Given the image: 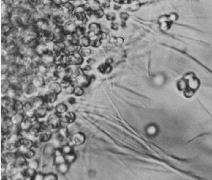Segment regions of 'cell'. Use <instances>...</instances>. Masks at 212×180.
Segmentation results:
<instances>
[{
	"label": "cell",
	"mask_w": 212,
	"mask_h": 180,
	"mask_svg": "<svg viewBox=\"0 0 212 180\" xmlns=\"http://www.w3.org/2000/svg\"><path fill=\"white\" fill-rule=\"evenodd\" d=\"M75 33L76 34L78 35V36L80 37L85 36L86 34V29L85 28H84V27L77 26V29H76V31H75Z\"/></svg>",
	"instance_id": "cell-35"
},
{
	"label": "cell",
	"mask_w": 212,
	"mask_h": 180,
	"mask_svg": "<svg viewBox=\"0 0 212 180\" xmlns=\"http://www.w3.org/2000/svg\"><path fill=\"white\" fill-rule=\"evenodd\" d=\"M116 3H118V4H122V3L124 2V0H113Z\"/></svg>",
	"instance_id": "cell-58"
},
{
	"label": "cell",
	"mask_w": 212,
	"mask_h": 180,
	"mask_svg": "<svg viewBox=\"0 0 212 180\" xmlns=\"http://www.w3.org/2000/svg\"><path fill=\"white\" fill-rule=\"evenodd\" d=\"M61 150L62 153H63L64 155H67V154H69L71 153H73V148H72V146L69 145H65L63 147L61 148Z\"/></svg>",
	"instance_id": "cell-34"
},
{
	"label": "cell",
	"mask_w": 212,
	"mask_h": 180,
	"mask_svg": "<svg viewBox=\"0 0 212 180\" xmlns=\"http://www.w3.org/2000/svg\"><path fill=\"white\" fill-rule=\"evenodd\" d=\"M18 180H25V179H18Z\"/></svg>",
	"instance_id": "cell-61"
},
{
	"label": "cell",
	"mask_w": 212,
	"mask_h": 180,
	"mask_svg": "<svg viewBox=\"0 0 212 180\" xmlns=\"http://www.w3.org/2000/svg\"><path fill=\"white\" fill-rule=\"evenodd\" d=\"M85 7H84L83 4H82V5L75 7V10H74L72 14L75 15V14H79V13H85Z\"/></svg>",
	"instance_id": "cell-39"
},
{
	"label": "cell",
	"mask_w": 212,
	"mask_h": 180,
	"mask_svg": "<svg viewBox=\"0 0 212 180\" xmlns=\"http://www.w3.org/2000/svg\"><path fill=\"white\" fill-rule=\"evenodd\" d=\"M98 71L100 72V73L103 74V75H106V74L110 73L111 70H112V67H111L110 65H108L107 63H103L101 64L100 66L97 68Z\"/></svg>",
	"instance_id": "cell-16"
},
{
	"label": "cell",
	"mask_w": 212,
	"mask_h": 180,
	"mask_svg": "<svg viewBox=\"0 0 212 180\" xmlns=\"http://www.w3.org/2000/svg\"><path fill=\"white\" fill-rule=\"evenodd\" d=\"M70 1H76V0H70Z\"/></svg>",
	"instance_id": "cell-62"
},
{
	"label": "cell",
	"mask_w": 212,
	"mask_h": 180,
	"mask_svg": "<svg viewBox=\"0 0 212 180\" xmlns=\"http://www.w3.org/2000/svg\"><path fill=\"white\" fill-rule=\"evenodd\" d=\"M68 101H69V103L70 104H74L76 103L75 98H69Z\"/></svg>",
	"instance_id": "cell-53"
},
{
	"label": "cell",
	"mask_w": 212,
	"mask_h": 180,
	"mask_svg": "<svg viewBox=\"0 0 212 180\" xmlns=\"http://www.w3.org/2000/svg\"><path fill=\"white\" fill-rule=\"evenodd\" d=\"M69 65H79L83 62V57L80 54L79 51H75L74 53L68 55Z\"/></svg>",
	"instance_id": "cell-3"
},
{
	"label": "cell",
	"mask_w": 212,
	"mask_h": 180,
	"mask_svg": "<svg viewBox=\"0 0 212 180\" xmlns=\"http://www.w3.org/2000/svg\"><path fill=\"white\" fill-rule=\"evenodd\" d=\"M56 113L58 114H64L67 111V107L64 104H59L56 107Z\"/></svg>",
	"instance_id": "cell-28"
},
{
	"label": "cell",
	"mask_w": 212,
	"mask_h": 180,
	"mask_svg": "<svg viewBox=\"0 0 212 180\" xmlns=\"http://www.w3.org/2000/svg\"><path fill=\"white\" fill-rule=\"evenodd\" d=\"M106 18L109 21H113L116 19V15L113 12H110L106 15Z\"/></svg>",
	"instance_id": "cell-46"
},
{
	"label": "cell",
	"mask_w": 212,
	"mask_h": 180,
	"mask_svg": "<svg viewBox=\"0 0 212 180\" xmlns=\"http://www.w3.org/2000/svg\"><path fill=\"white\" fill-rule=\"evenodd\" d=\"M89 30H90V31L95 33L97 36H99L100 33L102 32L100 26L97 23H90V24L89 25Z\"/></svg>",
	"instance_id": "cell-19"
},
{
	"label": "cell",
	"mask_w": 212,
	"mask_h": 180,
	"mask_svg": "<svg viewBox=\"0 0 212 180\" xmlns=\"http://www.w3.org/2000/svg\"><path fill=\"white\" fill-rule=\"evenodd\" d=\"M120 8H121L120 5H117V4L114 5V9L116 10H118V9H120Z\"/></svg>",
	"instance_id": "cell-60"
},
{
	"label": "cell",
	"mask_w": 212,
	"mask_h": 180,
	"mask_svg": "<svg viewBox=\"0 0 212 180\" xmlns=\"http://www.w3.org/2000/svg\"><path fill=\"white\" fill-rule=\"evenodd\" d=\"M116 38H115V37H110V43H116Z\"/></svg>",
	"instance_id": "cell-55"
},
{
	"label": "cell",
	"mask_w": 212,
	"mask_h": 180,
	"mask_svg": "<svg viewBox=\"0 0 212 180\" xmlns=\"http://www.w3.org/2000/svg\"><path fill=\"white\" fill-rule=\"evenodd\" d=\"M1 180H12V178L10 177V176H7V175H6V176H4L2 177V179Z\"/></svg>",
	"instance_id": "cell-56"
},
{
	"label": "cell",
	"mask_w": 212,
	"mask_h": 180,
	"mask_svg": "<svg viewBox=\"0 0 212 180\" xmlns=\"http://www.w3.org/2000/svg\"><path fill=\"white\" fill-rule=\"evenodd\" d=\"M26 159H27L24 156H23V155L17 156V158L15 161V166H17V167H22V166H24L25 165H28Z\"/></svg>",
	"instance_id": "cell-13"
},
{
	"label": "cell",
	"mask_w": 212,
	"mask_h": 180,
	"mask_svg": "<svg viewBox=\"0 0 212 180\" xmlns=\"http://www.w3.org/2000/svg\"><path fill=\"white\" fill-rule=\"evenodd\" d=\"M44 177L45 175L41 174V173H36L32 180H43Z\"/></svg>",
	"instance_id": "cell-45"
},
{
	"label": "cell",
	"mask_w": 212,
	"mask_h": 180,
	"mask_svg": "<svg viewBox=\"0 0 212 180\" xmlns=\"http://www.w3.org/2000/svg\"><path fill=\"white\" fill-rule=\"evenodd\" d=\"M62 123V120L58 114H53L49 116L47 120V124L50 128L56 129L60 127Z\"/></svg>",
	"instance_id": "cell-2"
},
{
	"label": "cell",
	"mask_w": 212,
	"mask_h": 180,
	"mask_svg": "<svg viewBox=\"0 0 212 180\" xmlns=\"http://www.w3.org/2000/svg\"><path fill=\"white\" fill-rule=\"evenodd\" d=\"M85 141V136L83 133L81 132H77L72 136V142L75 145H80L83 144Z\"/></svg>",
	"instance_id": "cell-7"
},
{
	"label": "cell",
	"mask_w": 212,
	"mask_h": 180,
	"mask_svg": "<svg viewBox=\"0 0 212 180\" xmlns=\"http://www.w3.org/2000/svg\"><path fill=\"white\" fill-rule=\"evenodd\" d=\"M17 158V155L14 154H7L4 156L3 160H4L5 164H12V163L15 161V159Z\"/></svg>",
	"instance_id": "cell-22"
},
{
	"label": "cell",
	"mask_w": 212,
	"mask_h": 180,
	"mask_svg": "<svg viewBox=\"0 0 212 180\" xmlns=\"http://www.w3.org/2000/svg\"><path fill=\"white\" fill-rule=\"evenodd\" d=\"M102 43V40L100 39V38H95L94 39L91 40V45L90 46H93V47H99Z\"/></svg>",
	"instance_id": "cell-38"
},
{
	"label": "cell",
	"mask_w": 212,
	"mask_h": 180,
	"mask_svg": "<svg viewBox=\"0 0 212 180\" xmlns=\"http://www.w3.org/2000/svg\"><path fill=\"white\" fill-rule=\"evenodd\" d=\"M76 82L77 83L78 86L82 87H87L91 82V77L82 73L76 78Z\"/></svg>",
	"instance_id": "cell-5"
},
{
	"label": "cell",
	"mask_w": 212,
	"mask_h": 180,
	"mask_svg": "<svg viewBox=\"0 0 212 180\" xmlns=\"http://www.w3.org/2000/svg\"><path fill=\"white\" fill-rule=\"evenodd\" d=\"M47 112H48V109L45 106H43V107L35 109L34 112V115L37 118H43L46 115Z\"/></svg>",
	"instance_id": "cell-11"
},
{
	"label": "cell",
	"mask_w": 212,
	"mask_h": 180,
	"mask_svg": "<svg viewBox=\"0 0 212 180\" xmlns=\"http://www.w3.org/2000/svg\"><path fill=\"white\" fill-rule=\"evenodd\" d=\"M28 168H31L33 169H37L38 167V161L37 160H32L28 163Z\"/></svg>",
	"instance_id": "cell-41"
},
{
	"label": "cell",
	"mask_w": 212,
	"mask_h": 180,
	"mask_svg": "<svg viewBox=\"0 0 212 180\" xmlns=\"http://www.w3.org/2000/svg\"><path fill=\"white\" fill-rule=\"evenodd\" d=\"M38 137H39V140L40 141H42V142H46V141L49 140L50 139L51 134H50V132H48V131L47 130H45V131H43L40 134H39Z\"/></svg>",
	"instance_id": "cell-24"
},
{
	"label": "cell",
	"mask_w": 212,
	"mask_h": 180,
	"mask_svg": "<svg viewBox=\"0 0 212 180\" xmlns=\"http://www.w3.org/2000/svg\"><path fill=\"white\" fill-rule=\"evenodd\" d=\"M129 14L128 13H126L125 12H121V14H120V18H121V19L122 20V21H126V20L129 18Z\"/></svg>",
	"instance_id": "cell-49"
},
{
	"label": "cell",
	"mask_w": 212,
	"mask_h": 180,
	"mask_svg": "<svg viewBox=\"0 0 212 180\" xmlns=\"http://www.w3.org/2000/svg\"><path fill=\"white\" fill-rule=\"evenodd\" d=\"M43 180H57V176L53 174H48L45 175L44 179Z\"/></svg>",
	"instance_id": "cell-44"
},
{
	"label": "cell",
	"mask_w": 212,
	"mask_h": 180,
	"mask_svg": "<svg viewBox=\"0 0 212 180\" xmlns=\"http://www.w3.org/2000/svg\"><path fill=\"white\" fill-rule=\"evenodd\" d=\"M74 94L77 96H80L82 94L84 93V90L83 87H80V86H76L75 87V90H74Z\"/></svg>",
	"instance_id": "cell-40"
},
{
	"label": "cell",
	"mask_w": 212,
	"mask_h": 180,
	"mask_svg": "<svg viewBox=\"0 0 212 180\" xmlns=\"http://www.w3.org/2000/svg\"><path fill=\"white\" fill-rule=\"evenodd\" d=\"M59 134L61 137V138H63V137H64L67 136V130L65 128H63V127H62V128H61L59 130Z\"/></svg>",
	"instance_id": "cell-48"
},
{
	"label": "cell",
	"mask_w": 212,
	"mask_h": 180,
	"mask_svg": "<svg viewBox=\"0 0 212 180\" xmlns=\"http://www.w3.org/2000/svg\"><path fill=\"white\" fill-rule=\"evenodd\" d=\"M67 2H69V0H61V3L62 4H64L66 3Z\"/></svg>",
	"instance_id": "cell-59"
},
{
	"label": "cell",
	"mask_w": 212,
	"mask_h": 180,
	"mask_svg": "<svg viewBox=\"0 0 212 180\" xmlns=\"http://www.w3.org/2000/svg\"><path fill=\"white\" fill-rule=\"evenodd\" d=\"M32 104H33V107H35L36 109L39 108V107H43L45 104V101L43 99V97H35L32 101Z\"/></svg>",
	"instance_id": "cell-20"
},
{
	"label": "cell",
	"mask_w": 212,
	"mask_h": 180,
	"mask_svg": "<svg viewBox=\"0 0 212 180\" xmlns=\"http://www.w3.org/2000/svg\"><path fill=\"white\" fill-rule=\"evenodd\" d=\"M60 85H61V86L62 88L66 89L72 85V82H71L69 78H64V79H63V80H62V81L60 82Z\"/></svg>",
	"instance_id": "cell-36"
},
{
	"label": "cell",
	"mask_w": 212,
	"mask_h": 180,
	"mask_svg": "<svg viewBox=\"0 0 212 180\" xmlns=\"http://www.w3.org/2000/svg\"><path fill=\"white\" fill-rule=\"evenodd\" d=\"M25 119L24 115L23 114L20 113V112H18L17 114H15L14 116L12 118V122L16 125H20V124L23 122V120Z\"/></svg>",
	"instance_id": "cell-17"
},
{
	"label": "cell",
	"mask_w": 212,
	"mask_h": 180,
	"mask_svg": "<svg viewBox=\"0 0 212 180\" xmlns=\"http://www.w3.org/2000/svg\"><path fill=\"white\" fill-rule=\"evenodd\" d=\"M80 45L83 47H88L91 45V39L87 36L81 37L80 39Z\"/></svg>",
	"instance_id": "cell-25"
},
{
	"label": "cell",
	"mask_w": 212,
	"mask_h": 180,
	"mask_svg": "<svg viewBox=\"0 0 212 180\" xmlns=\"http://www.w3.org/2000/svg\"><path fill=\"white\" fill-rule=\"evenodd\" d=\"M62 87L61 86L60 83H58L56 82H51L49 85V90L50 92H53L56 94H59L61 92Z\"/></svg>",
	"instance_id": "cell-14"
},
{
	"label": "cell",
	"mask_w": 212,
	"mask_h": 180,
	"mask_svg": "<svg viewBox=\"0 0 212 180\" xmlns=\"http://www.w3.org/2000/svg\"><path fill=\"white\" fill-rule=\"evenodd\" d=\"M111 28H112L113 30L117 31L119 28V24L118 23H116V22H113V23H112V24H111Z\"/></svg>",
	"instance_id": "cell-52"
},
{
	"label": "cell",
	"mask_w": 212,
	"mask_h": 180,
	"mask_svg": "<svg viewBox=\"0 0 212 180\" xmlns=\"http://www.w3.org/2000/svg\"><path fill=\"white\" fill-rule=\"evenodd\" d=\"M104 15V10L102 7L94 11V16L97 18H102Z\"/></svg>",
	"instance_id": "cell-42"
},
{
	"label": "cell",
	"mask_w": 212,
	"mask_h": 180,
	"mask_svg": "<svg viewBox=\"0 0 212 180\" xmlns=\"http://www.w3.org/2000/svg\"><path fill=\"white\" fill-rule=\"evenodd\" d=\"M23 156H24L27 159H31L34 157L35 152H34V151H33V150L28 149V150H27V151H25V152L24 153V154H23Z\"/></svg>",
	"instance_id": "cell-37"
},
{
	"label": "cell",
	"mask_w": 212,
	"mask_h": 180,
	"mask_svg": "<svg viewBox=\"0 0 212 180\" xmlns=\"http://www.w3.org/2000/svg\"><path fill=\"white\" fill-rule=\"evenodd\" d=\"M61 7H62V8L64 10L69 11L72 13L73 12L74 10H75V6H74L73 4L71 2H67L64 4H62Z\"/></svg>",
	"instance_id": "cell-33"
},
{
	"label": "cell",
	"mask_w": 212,
	"mask_h": 180,
	"mask_svg": "<svg viewBox=\"0 0 212 180\" xmlns=\"http://www.w3.org/2000/svg\"><path fill=\"white\" fill-rule=\"evenodd\" d=\"M35 174H36L35 170L31 169V168H28V169L24 170L23 172V176H24V177L30 179H33V178L34 177Z\"/></svg>",
	"instance_id": "cell-21"
},
{
	"label": "cell",
	"mask_w": 212,
	"mask_h": 180,
	"mask_svg": "<svg viewBox=\"0 0 212 180\" xmlns=\"http://www.w3.org/2000/svg\"><path fill=\"white\" fill-rule=\"evenodd\" d=\"M57 98V94H56L53 92L49 91L48 93L45 94L43 96V99L45 101V103L46 104H53L54 103Z\"/></svg>",
	"instance_id": "cell-10"
},
{
	"label": "cell",
	"mask_w": 212,
	"mask_h": 180,
	"mask_svg": "<svg viewBox=\"0 0 212 180\" xmlns=\"http://www.w3.org/2000/svg\"><path fill=\"white\" fill-rule=\"evenodd\" d=\"M13 107H14V109L16 110L17 112H20L21 111L23 110V108H24V104L22 103V102L19 100H15Z\"/></svg>",
	"instance_id": "cell-32"
},
{
	"label": "cell",
	"mask_w": 212,
	"mask_h": 180,
	"mask_svg": "<svg viewBox=\"0 0 212 180\" xmlns=\"http://www.w3.org/2000/svg\"><path fill=\"white\" fill-rule=\"evenodd\" d=\"M128 4L129 9L132 11L137 10L140 7V4L137 0H128Z\"/></svg>",
	"instance_id": "cell-23"
},
{
	"label": "cell",
	"mask_w": 212,
	"mask_h": 180,
	"mask_svg": "<svg viewBox=\"0 0 212 180\" xmlns=\"http://www.w3.org/2000/svg\"><path fill=\"white\" fill-rule=\"evenodd\" d=\"M41 63L48 68L54 66L56 63V57L54 51L53 50H48L45 54L41 56Z\"/></svg>",
	"instance_id": "cell-1"
},
{
	"label": "cell",
	"mask_w": 212,
	"mask_h": 180,
	"mask_svg": "<svg viewBox=\"0 0 212 180\" xmlns=\"http://www.w3.org/2000/svg\"><path fill=\"white\" fill-rule=\"evenodd\" d=\"M35 26L38 28L39 31H45L47 30H49V22L47 21L45 18H40L38 21L35 22Z\"/></svg>",
	"instance_id": "cell-6"
},
{
	"label": "cell",
	"mask_w": 212,
	"mask_h": 180,
	"mask_svg": "<svg viewBox=\"0 0 212 180\" xmlns=\"http://www.w3.org/2000/svg\"><path fill=\"white\" fill-rule=\"evenodd\" d=\"M77 25L75 24V21H67L65 22L64 25L62 28H63V31L64 34H72V33H75L76 29H77Z\"/></svg>",
	"instance_id": "cell-4"
},
{
	"label": "cell",
	"mask_w": 212,
	"mask_h": 180,
	"mask_svg": "<svg viewBox=\"0 0 212 180\" xmlns=\"http://www.w3.org/2000/svg\"><path fill=\"white\" fill-rule=\"evenodd\" d=\"M95 60H94L93 58H90L87 60V64H88V65H91V64L95 63Z\"/></svg>",
	"instance_id": "cell-54"
},
{
	"label": "cell",
	"mask_w": 212,
	"mask_h": 180,
	"mask_svg": "<svg viewBox=\"0 0 212 180\" xmlns=\"http://www.w3.org/2000/svg\"><path fill=\"white\" fill-rule=\"evenodd\" d=\"M99 38H100L101 40H105L106 38H107V34L106 33H105V32H101V33H100V35H99Z\"/></svg>",
	"instance_id": "cell-51"
},
{
	"label": "cell",
	"mask_w": 212,
	"mask_h": 180,
	"mask_svg": "<svg viewBox=\"0 0 212 180\" xmlns=\"http://www.w3.org/2000/svg\"><path fill=\"white\" fill-rule=\"evenodd\" d=\"M105 63L108 64V65H110L111 63H113V59H112V58H108V59H107V60H106Z\"/></svg>",
	"instance_id": "cell-57"
},
{
	"label": "cell",
	"mask_w": 212,
	"mask_h": 180,
	"mask_svg": "<svg viewBox=\"0 0 212 180\" xmlns=\"http://www.w3.org/2000/svg\"><path fill=\"white\" fill-rule=\"evenodd\" d=\"M31 83L36 87H41L45 84V80L42 75H36L33 77Z\"/></svg>",
	"instance_id": "cell-9"
},
{
	"label": "cell",
	"mask_w": 212,
	"mask_h": 180,
	"mask_svg": "<svg viewBox=\"0 0 212 180\" xmlns=\"http://www.w3.org/2000/svg\"><path fill=\"white\" fill-rule=\"evenodd\" d=\"M57 169H58V172L61 173V174H66V173L68 171L69 169V164L67 162L62 163L59 165H58V167H57Z\"/></svg>",
	"instance_id": "cell-26"
},
{
	"label": "cell",
	"mask_w": 212,
	"mask_h": 180,
	"mask_svg": "<svg viewBox=\"0 0 212 180\" xmlns=\"http://www.w3.org/2000/svg\"><path fill=\"white\" fill-rule=\"evenodd\" d=\"M25 93H26V94H28V95H31V94H33V93H35V92L36 91V87H35L34 85L30 82V83L27 84L26 87H25Z\"/></svg>",
	"instance_id": "cell-29"
},
{
	"label": "cell",
	"mask_w": 212,
	"mask_h": 180,
	"mask_svg": "<svg viewBox=\"0 0 212 180\" xmlns=\"http://www.w3.org/2000/svg\"><path fill=\"white\" fill-rule=\"evenodd\" d=\"M20 146L25 148V150H28V149H31V148L33 147L34 143H33V141H31L30 140L28 139H25L23 138L20 140Z\"/></svg>",
	"instance_id": "cell-18"
},
{
	"label": "cell",
	"mask_w": 212,
	"mask_h": 180,
	"mask_svg": "<svg viewBox=\"0 0 212 180\" xmlns=\"http://www.w3.org/2000/svg\"><path fill=\"white\" fill-rule=\"evenodd\" d=\"M75 114H74L73 112H68L67 114H66L64 121L67 124H71L75 121Z\"/></svg>",
	"instance_id": "cell-27"
},
{
	"label": "cell",
	"mask_w": 212,
	"mask_h": 180,
	"mask_svg": "<svg viewBox=\"0 0 212 180\" xmlns=\"http://www.w3.org/2000/svg\"><path fill=\"white\" fill-rule=\"evenodd\" d=\"M65 90V92L67 93H68V94H72V93H74V90H75V87H74V85H71L70 86H69L67 88H66L64 89Z\"/></svg>",
	"instance_id": "cell-47"
},
{
	"label": "cell",
	"mask_w": 212,
	"mask_h": 180,
	"mask_svg": "<svg viewBox=\"0 0 212 180\" xmlns=\"http://www.w3.org/2000/svg\"><path fill=\"white\" fill-rule=\"evenodd\" d=\"M13 28H14V27H13L11 22L8 23L2 24V26H1V33H2V36H5L9 35L12 32V31Z\"/></svg>",
	"instance_id": "cell-12"
},
{
	"label": "cell",
	"mask_w": 212,
	"mask_h": 180,
	"mask_svg": "<svg viewBox=\"0 0 212 180\" xmlns=\"http://www.w3.org/2000/svg\"><path fill=\"white\" fill-rule=\"evenodd\" d=\"M48 46H46V43H43V42H40L37 46L35 48V51L37 54H38L39 56H43V54H45L47 51H48Z\"/></svg>",
	"instance_id": "cell-8"
},
{
	"label": "cell",
	"mask_w": 212,
	"mask_h": 180,
	"mask_svg": "<svg viewBox=\"0 0 212 180\" xmlns=\"http://www.w3.org/2000/svg\"><path fill=\"white\" fill-rule=\"evenodd\" d=\"M33 108V104L30 102H27L24 104V108H23V111H25V112H29L32 110Z\"/></svg>",
	"instance_id": "cell-43"
},
{
	"label": "cell",
	"mask_w": 212,
	"mask_h": 180,
	"mask_svg": "<svg viewBox=\"0 0 212 180\" xmlns=\"http://www.w3.org/2000/svg\"><path fill=\"white\" fill-rule=\"evenodd\" d=\"M79 52L80 53V54L82 55V57H89L92 53V51L88 48V47H83L81 46L80 51Z\"/></svg>",
	"instance_id": "cell-30"
},
{
	"label": "cell",
	"mask_w": 212,
	"mask_h": 180,
	"mask_svg": "<svg viewBox=\"0 0 212 180\" xmlns=\"http://www.w3.org/2000/svg\"><path fill=\"white\" fill-rule=\"evenodd\" d=\"M123 43H124V39H123L121 37H117L116 39V43L118 45V46H120V45H122Z\"/></svg>",
	"instance_id": "cell-50"
},
{
	"label": "cell",
	"mask_w": 212,
	"mask_h": 180,
	"mask_svg": "<svg viewBox=\"0 0 212 180\" xmlns=\"http://www.w3.org/2000/svg\"><path fill=\"white\" fill-rule=\"evenodd\" d=\"M64 158H65V161L67 163H68L69 164H72L74 161L76 160V155L74 154V153H71L69 154H67L64 155Z\"/></svg>",
	"instance_id": "cell-31"
},
{
	"label": "cell",
	"mask_w": 212,
	"mask_h": 180,
	"mask_svg": "<svg viewBox=\"0 0 212 180\" xmlns=\"http://www.w3.org/2000/svg\"><path fill=\"white\" fill-rule=\"evenodd\" d=\"M1 60H2V63L7 64V65H13V64H15V55L7 54L5 56L1 57Z\"/></svg>",
	"instance_id": "cell-15"
}]
</instances>
